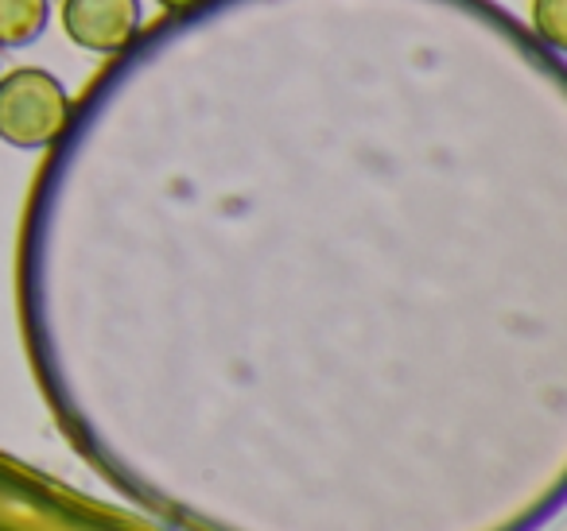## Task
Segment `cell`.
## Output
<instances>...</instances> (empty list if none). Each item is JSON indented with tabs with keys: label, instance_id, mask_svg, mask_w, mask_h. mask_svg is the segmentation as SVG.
<instances>
[{
	"label": "cell",
	"instance_id": "6da1fadb",
	"mask_svg": "<svg viewBox=\"0 0 567 531\" xmlns=\"http://www.w3.org/2000/svg\"><path fill=\"white\" fill-rule=\"evenodd\" d=\"M71 94L43 66L0 74V140L20 152H43L63 136Z\"/></svg>",
	"mask_w": 567,
	"mask_h": 531
},
{
	"label": "cell",
	"instance_id": "7a4b0ae2",
	"mask_svg": "<svg viewBox=\"0 0 567 531\" xmlns=\"http://www.w3.org/2000/svg\"><path fill=\"white\" fill-rule=\"evenodd\" d=\"M59 24L74 48L117 55L141 35V0H63Z\"/></svg>",
	"mask_w": 567,
	"mask_h": 531
},
{
	"label": "cell",
	"instance_id": "3957f363",
	"mask_svg": "<svg viewBox=\"0 0 567 531\" xmlns=\"http://www.w3.org/2000/svg\"><path fill=\"white\" fill-rule=\"evenodd\" d=\"M51 20V0H0V51L32 48Z\"/></svg>",
	"mask_w": 567,
	"mask_h": 531
},
{
	"label": "cell",
	"instance_id": "277c9868",
	"mask_svg": "<svg viewBox=\"0 0 567 531\" xmlns=\"http://www.w3.org/2000/svg\"><path fill=\"white\" fill-rule=\"evenodd\" d=\"M533 28L551 51H564L567 48V0H533Z\"/></svg>",
	"mask_w": 567,
	"mask_h": 531
},
{
	"label": "cell",
	"instance_id": "5b68a950",
	"mask_svg": "<svg viewBox=\"0 0 567 531\" xmlns=\"http://www.w3.org/2000/svg\"><path fill=\"white\" fill-rule=\"evenodd\" d=\"M156 4H159L164 12H172V17H179V12L198 9V4H206V0H156Z\"/></svg>",
	"mask_w": 567,
	"mask_h": 531
}]
</instances>
